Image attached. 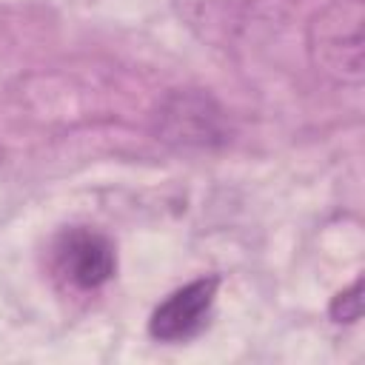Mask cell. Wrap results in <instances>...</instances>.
<instances>
[{"label": "cell", "mask_w": 365, "mask_h": 365, "mask_svg": "<svg viewBox=\"0 0 365 365\" xmlns=\"http://www.w3.org/2000/svg\"><path fill=\"white\" fill-rule=\"evenodd\" d=\"M365 6L362 0H331L308 26V54L317 71L336 83H359L365 74Z\"/></svg>", "instance_id": "1"}, {"label": "cell", "mask_w": 365, "mask_h": 365, "mask_svg": "<svg viewBox=\"0 0 365 365\" xmlns=\"http://www.w3.org/2000/svg\"><path fill=\"white\" fill-rule=\"evenodd\" d=\"M157 134L160 140L180 148H208L225 140V120L211 97L194 91H174L157 114Z\"/></svg>", "instance_id": "2"}, {"label": "cell", "mask_w": 365, "mask_h": 365, "mask_svg": "<svg viewBox=\"0 0 365 365\" xmlns=\"http://www.w3.org/2000/svg\"><path fill=\"white\" fill-rule=\"evenodd\" d=\"M54 259L60 274L83 291L106 285L117 271V254L106 234L94 228H68L54 242Z\"/></svg>", "instance_id": "3"}, {"label": "cell", "mask_w": 365, "mask_h": 365, "mask_svg": "<svg viewBox=\"0 0 365 365\" xmlns=\"http://www.w3.org/2000/svg\"><path fill=\"white\" fill-rule=\"evenodd\" d=\"M217 277L194 279L177 291H171L151 314L148 334L160 342H185L194 339L211 317L214 297H217Z\"/></svg>", "instance_id": "4"}, {"label": "cell", "mask_w": 365, "mask_h": 365, "mask_svg": "<svg viewBox=\"0 0 365 365\" xmlns=\"http://www.w3.org/2000/svg\"><path fill=\"white\" fill-rule=\"evenodd\" d=\"M328 311H331L334 322H356L362 317V279H356L351 288L339 291Z\"/></svg>", "instance_id": "5"}]
</instances>
